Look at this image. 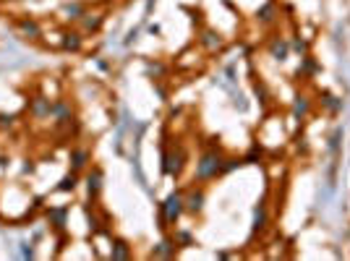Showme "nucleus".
<instances>
[{"instance_id": "10", "label": "nucleus", "mask_w": 350, "mask_h": 261, "mask_svg": "<svg viewBox=\"0 0 350 261\" xmlns=\"http://www.w3.org/2000/svg\"><path fill=\"white\" fill-rule=\"evenodd\" d=\"M87 183H89V193H91V196H97V193H99V188H102V173L94 170V173L89 175V180H87Z\"/></svg>"}, {"instance_id": "18", "label": "nucleus", "mask_w": 350, "mask_h": 261, "mask_svg": "<svg viewBox=\"0 0 350 261\" xmlns=\"http://www.w3.org/2000/svg\"><path fill=\"white\" fill-rule=\"evenodd\" d=\"M308 113V102H306V97H298V102H296V115H306Z\"/></svg>"}, {"instance_id": "7", "label": "nucleus", "mask_w": 350, "mask_h": 261, "mask_svg": "<svg viewBox=\"0 0 350 261\" xmlns=\"http://www.w3.org/2000/svg\"><path fill=\"white\" fill-rule=\"evenodd\" d=\"M269 50H272L274 60H285V58H288V42H285V40H274Z\"/></svg>"}, {"instance_id": "17", "label": "nucleus", "mask_w": 350, "mask_h": 261, "mask_svg": "<svg viewBox=\"0 0 350 261\" xmlns=\"http://www.w3.org/2000/svg\"><path fill=\"white\" fill-rule=\"evenodd\" d=\"M73 185H76V175H66L63 183L58 185V191H73Z\"/></svg>"}, {"instance_id": "23", "label": "nucleus", "mask_w": 350, "mask_h": 261, "mask_svg": "<svg viewBox=\"0 0 350 261\" xmlns=\"http://www.w3.org/2000/svg\"><path fill=\"white\" fill-rule=\"evenodd\" d=\"M11 123H13L11 115H0V126H11Z\"/></svg>"}, {"instance_id": "12", "label": "nucleus", "mask_w": 350, "mask_h": 261, "mask_svg": "<svg viewBox=\"0 0 350 261\" xmlns=\"http://www.w3.org/2000/svg\"><path fill=\"white\" fill-rule=\"evenodd\" d=\"M173 254H175V246L170 243V240H162V243L152 251V256H162V259L165 256H173Z\"/></svg>"}, {"instance_id": "21", "label": "nucleus", "mask_w": 350, "mask_h": 261, "mask_svg": "<svg viewBox=\"0 0 350 261\" xmlns=\"http://www.w3.org/2000/svg\"><path fill=\"white\" fill-rule=\"evenodd\" d=\"M63 217H66V209H55L52 212V219H55V225H58V227L63 225Z\"/></svg>"}, {"instance_id": "5", "label": "nucleus", "mask_w": 350, "mask_h": 261, "mask_svg": "<svg viewBox=\"0 0 350 261\" xmlns=\"http://www.w3.org/2000/svg\"><path fill=\"white\" fill-rule=\"evenodd\" d=\"M32 113H34L37 118L50 115V113H52V102H50V99H44V97H37V99L32 102Z\"/></svg>"}, {"instance_id": "3", "label": "nucleus", "mask_w": 350, "mask_h": 261, "mask_svg": "<svg viewBox=\"0 0 350 261\" xmlns=\"http://www.w3.org/2000/svg\"><path fill=\"white\" fill-rule=\"evenodd\" d=\"M183 204H186V209L191 214H199L201 209H204V193H201V191H191L186 199H183Z\"/></svg>"}, {"instance_id": "4", "label": "nucleus", "mask_w": 350, "mask_h": 261, "mask_svg": "<svg viewBox=\"0 0 350 261\" xmlns=\"http://www.w3.org/2000/svg\"><path fill=\"white\" fill-rule=\"evenodd\" d=\"M201 44H204L207 50H217V47H222V37L212 29H204L201 32Z\"/></svg>"}, {"instance_id": "16", "label": "nucleus", "mask_w": 350, "mask_h": 261, "mask_svg": "<svg viewBox=\"0 0 350 261\" xmlns=\"http://www.w3.org/2000/svg\"><path fill=\"white\" fill-rule=\"evenodd\" d=\"M321 102H324V105H327L329 110H332V113H337V110L343 107V102H337L332 94H329V91H324V99H321Z\"/></svg>"}, {"instance_id": "24", "label": "nucleus", "mask_w": 350, "mask_h": 261, "mask_svg": "<svg viewBox=\"0 0 350 261\" xmlns=\"http://www.w3.org/2000/svg\"><path fill=\"white\" fill-rule=\"evenodd\" d=\"M296 50L298 52H306V42H296Z\"/></svg>"}, {"instance_id": "19", "label": "nucleus", "mask_w": 350, "mask_h": 261, "mask_svg": "<svg viewBox=\"0 0 350 261\" xmlns=\"http://www.w3.org/2000/svg\"><path fill=\"white\" fill-rule=\"evenodd\" d=\"M272 11H274L272 5H264L262 11H259V18H262V21H272Z\"/></svg>"}, {"instance_id": "13", "label": "nucleus", "mask_w": 350, "mask_h": 261, "mask_svg": "<svg viewBox=\"0 0 350 261\" xmlns=\"http://www.w3.org/2000/svg\"><path fill=\"white\" fill-rule=\"evenodd\" d=\"M63 47L76 52V50L81 47V37H79V34H66V37H63Z\"/></svg>"}, {"instance_id": "8", "label": "nucleus", "mask_w": 350, "mask_h": 261, "mask_svg": "<svg viewBox=\"0 0 350 261\" xmlns=\"http://www.w3.org/2000/svg\"><path fill=\"white\" fill-rule=\"evenodd\" d=\"M71 162H73V170L84 167L89 162V152H87V149H73V152H71Z\"/></svg>"}, {"instance_id": "1", "label": "nucleus", "mask_w": 350, "mask_h": 261, "mask_svg": "<svg viewBox=\"0 0 350 261\" xmlns=\"http://www.w3.org/2000/svg\"><path fill=\"white\" fill-rule=\"evenodd\" d=\"M222 165H225L222 154L215 152V149H209V152L201 154V160H199V165H196V178H199V180L215 178L217 173H222Z\"/></svg>"}, {"instance_id": "20", "label": "nucleus", "mask_w": 350, "mask_h": 261, "mask_svg": "<svg viewBox=\"0 0 350 261\" xmlns=\"http://www.w3.org/2000/svg\"><path fill=\"white\" fill-rule=\"evenodd\" d=\"M99 24H102V18H99V16H94V18H87V21H84V26H87V29H99Z\"/></svg>"}, {"instance_id": "2", "label": "nucleus", "mask_w": 350, "mask_h": 261, "mask_svg": "<svg viewBox=\"0 0 350 261\" xmlns=\"http://www.w3.org/2000/svg\"><path fill=\"white\" fill-rule=\"evenodd\" d=\"M183 209H186V204H183V196H180V193H170L168 201L162 204V219L168 222V225H175V222H178V217L183 214Z\"/></svg>"}, {"instance_id": "22", "label": "nucleus", "mask_w": 350, "mask_h": 261, "mask_svg": "<svg viewBox=\"0 0 350 261\" xmlns=\"http://www.w3.org/2000/svg\"><path fill=\"white\" fill-rule=\"evenodd\" d=\"M175 238H178L180 243H186V246L191 243V235H188V232H178V235H175Z\"/></svg>"}, {"instance_id": "9", "label": "nucleus", "mask_w": 350, "mask_h": 261, "mask_svg": "<svg viewBox=\"0 0 350 261\" xmlns=\"http://www.w3.org/2000/svg\"><path fill=\"white\" fill-rule=\"evenodd\" d=\"M63 13H66V18H73V21L87 16V11H84V5H81V3H68L66 8H63Z\"/></svg>"}, {"instance_id": "14", "label": "nucleus", "mask_w": 350, "mask_h": 261, "mask_svg": "<svg viewBox=\"0 0 350 261\" xmlns=\"http://www.w3.org/2000/svg\"><path fill=\"white\" fill-rule=\"evenodd\" d=\"M266 222V209H264V201L259 204V209H256V219H254V230H262Z\"/></svg>"}, {"instance_id": "6", "label": "nucleus", "mask_w": 350, "mask_h": 261, "mask_svg": "<svg viewBox=\"0 0 350 261\" xmlns=\"http://www.w3.org/2000/svg\"><path fill=\"white\" fill-rule=\"evenodd\" d=\"M110 259H115V261H126V259H131V251H128V243H126V240H115V246H113V254H110Z\"/></svg>"}, {"instance_id": "11", "label": "nucleus", "mask_w": 350, "mask_h": 261, "mask_svg": "<svg viewBox=\"0 0 350 261\" xmlns=\"http://www.w3.org/2000/svg\"><path fill=\"white\" fill-rule=\"evenodd\" d=\"M18 26H21V32H24L26 37H40V24L32 21V18H24Z\"/></svg>"}, {"instance_id": "15", "label": "nucleus", "mask_w": 350, "mask_h": 261, "mask_svg": "<svg viewBox=\"0 0 350 261\" xmlns=\"http://www.w3.org/2000/svg\"><path fill=\"white\" fill-rule=\"evenodd\" d=\"M52 113L58 115L60 120H68V118H71V110L63 105V102H55V105H52Z\"/></svg>"}]
</instances>
